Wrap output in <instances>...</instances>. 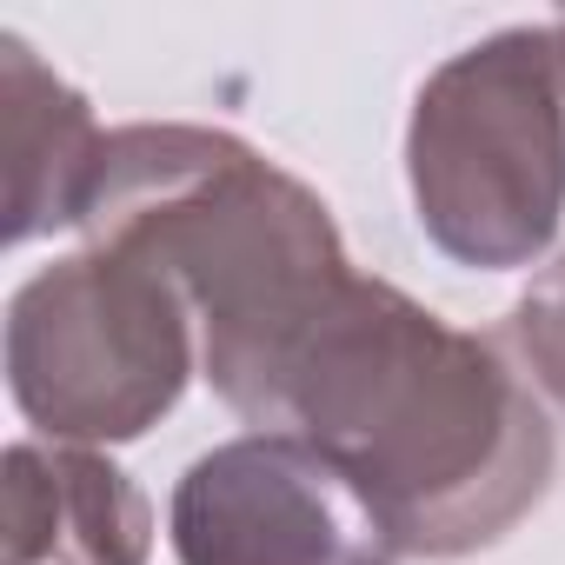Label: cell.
Wrapping results in <instances>:
<instances>
[{
    "label": "cell",
    "mask_w": 565,
    "mask_h": 565,
    "mask_svg": "<svg viewBox=\"0 0 565 565\" xmlns=\"http://www.w3.org/2000/svg\"><path fill=\"white\" fill-rule=\"evenodd\" d=\"M259 433L333 452L413 558L499 545L552 486V419L486 333L446 327L393 279H340L266 373Z\"/></svg>",
    "instance_id": "1"
},
{
    "label": "cell",
    "mask_w": 565,
    "mask_h": 565,
    "mask_svg": "<svg viewBox=\"0 0 565 565\" xmlns=\"http://www.w3.org/2000/svg\"><path fill=\"white\" fill-rule=\"evenodd\" d=\"M94 253L153 266L200 320V373L246 419L294 333L327 307L353 259L333 206L220 127L140 120L107 134L81 220Z\"/></svg>",
    "instance_id": "2"
},
{
    "label": "cell",
    "mask_w": 565,
    "mask_h": 565,
    "mask_svg": "<svg viewBox=\"0 0 565 565\" xmlns=\"http://www.w3.org/2000/svg\"><path fill=\"white\" fill-rule=\"evenodd\" d=\"M419 233L479 273L532 266L565 220V81L552 28H505L426 74L406 127Z\"/></svg>",
    "instance_id": "3"
},
{
    "label": "cell",
    "mask_w": 565,
    "mask_h": 565,
    "mask_svg": "<svg viewBox=\"0 0 565 565\" xmlns=\"http://www.w3.org/2000/svg\"><path fill=\"white\" fill-rule=\"evenodd\" d=\"M193 380V313L167 279L120 253L41 266L8 307V393L54 446L153 433Z\"/></svg>",
    "instance_id": "4"
},
{
    "label": "cell",
    "mask_w": 565,
    "mask_h": 565,
    "mask_svg": "<svg viewBox=\"0 0 565 565\" xmlns=\"http://www.w3.org/2000/svg\"><path fill=\"white\" fill-rule=\"evenodd\" d=\"M180 565H399L386 505L313 439L246 433L200 452L167 512Z\"/></svg>",
    "instance_id": "5"
},
{
    "label": "cell",
    "mask_w": 565,
    "mask_h": 565,
    "mask_svg": "<svg viewBox=\"0 0 565 565\" xmlns=\"http://www.w3.org/2000/svg\"><path fill=\"white\" fill-rule=\"evenodd\" d=\"M153 505L94 446H8V565H147Z\"/></svg>",
    "instance_id": "6"
},
{
    "label": "cell",
    "mask_w": 565,
    "mask_h": 565,
    "mask_svg": "<svg viewBox=\"0 0 565 565\" xmlns=\"http://www.w3.org/2000/svg\"><path fill=\"white\" fill-rule=\"evenodd\" d=\"M0 100H8V246H28L54 226H81L107 134L21 34H0Z\"/></svg>",
    "instance_id": "7"
},
{
    "label": "cell",
    "mask_w": 565,
    "mask_h": 565,
    "mask_svg": "<svg viewBox=\"0 0 565 565\" xmlns=\"http://www.w3.org/2000/svg\"><path fill=\"white\" fill-rule=\"evenodd\" d=\"M512 347H519L525 373L552 399H565V253L519 294V307H512Z\"/></svg>",
    "instance_id": "8"
},
{
    "label": "cell",
    "mask_w": 565,
    "mask_h": 565,
    "mask_svg": "<svg viewBox=\"0 0 565 565\" xmlns=\"http://www.w3.org/2000/svg\"><path fill=\"white\" fill-rule=\"evenodd\" d=\"M552 47H558V81H565V21H552Z\"/></svg>",
    "instance_id": "9"
}]
</instances>
